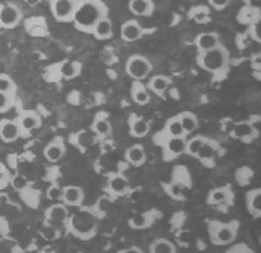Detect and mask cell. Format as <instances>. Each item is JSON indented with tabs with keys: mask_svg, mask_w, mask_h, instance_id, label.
I'll return each instance as SVG.
<instances>
[{
	"mask_svg": "<svg viewBox=\"0 0 261 253\" xmlns=\"http://www.w3.org/2000/svg\"><path fill=\"white\" fill-rule=\"evenodd\" d=\"M107 15H109V7L101 0H78V7L72 22L76 30L81 32L92 34L96 24Z\"/></svg>",
	"mask_w": 261,
	"mask_h": 253,
	"instance_id": "obj_1",
	"label": "cell"
},
{
	"mask_svg": "<svg viewBox=\"0 0 261 253\" xmlns=\"http://www.w3.org/2000/svg\"><path fill=\"white\" fill-rule=\"evenodd\" d=\"M197 66L216 78H221L225 75L226 70L229 67V52L225 46L220 43L210 50L197 52Z\"/></svg>",
	"mask_w": 261,
	"mask_h": 253,
	"instance_id": "obj_2",
	"label": "cell"
},
{
	"mask_svg": "<svg viewBox=\"0 0 261 253\" xmlns=\"http://www.w3.org/2000/svg\"><path fill=\"white\" fill-rule=\"evenodd\" d=\"M67 230L81 241H91L97 234V217L88 209H81L67 220Z\"/></svg>",
	"mask_w": 261,
	"mask_h": 253,
	"instance_id": "obj_3",
	"label": "cell"
},
{
	"mask_svg": "<svg viewBox=\"0 0 261 253\" xmlns=\"http://www.w3.org/2000/svg\"><path fill=\"white\" fill-rule=\"evenodd\" d=\"M239 223L232 221H208V235L211 242L218 246H225L235 241Z\"/></svg>",
	"mask_w": 261,
	"mask_h": 253,
	"instance_id": "obj_4",
	"label": "cell"
},
{
	"mask_svg": "<svg viewBox=\"0 0 261 253\" xmlns=\"http://www.w3.org/2000/svg\"><path fill=\"white\" fill-rule=\"evenodd\" d=\"M153 66L150 60L141 55H132L128 57L125 64L126 74L134 80V81H143L151 74Z\"/></svg>",
	"mask_w": 261,
	"mask_h": 253,
	"instance_id": "obj_5",
	"label": "cell"
},
{
	"mask_svg": "<svg viewBox=\"0 0 261 253\" xmlns=\"http://www.w3.org/2000/svg\"><path fill=\"white\" fill-rule=\"evenodd\" d=\"M22 21V10L11 2L0 3V28L14 30Z\"/></svg>",
	"mask_w": 261,
	"mask_h": 253,
	"instance_id": "obj_6",
	"label": "cell"
},
{
	"mask_svg": "<svg viewBox=\"0 0 261 253\" xmlns=\"http://www.w3.org/2000/svg\"><path fill=\"white\" fill-rule=\"evenodd\" d=\"M78 7V0H53L50 2L51 15L59 22H72Z\"/></svg>",
	"mask_w": 261,
	"mask_h": 253,
	"instance_id": "obj_7",
	"label": "cell"
},
{
	"mask_svg": "<svg viewBox=\"0 0 261 253\" xmlns=\"http://www.w3.org/2000/svg\"><path fill=\"white\" fill-rule=\"evenodd\" d=\"M14 120L20 128L21 138L30 137L32 132L42 125V117L35 110H22Z\"/></svg>",
	"mask_w": 261,
	"mask_h": 253,
	"instance_id": "obj_8",
	"label": "cell"
},
{
	"mask_svg": "<svg viewBox=\"0 0 261 253\" xmlns=\"http://www.w3.org/2000/svg\"><path fill=\"white\" fill-rule=\"evenodd\" d=\"M186 141L188 137H175V138H166L160 146L163 147V159L164 162H171L176 157L185 153Z\"/></svg>",
	"mask_w": 261,
	"mask_h": 253,
	"instance_id": "obj_9",
	"label": "cell"
},
{
	"mask_svg": "<svg viewBox=\"0 0 261 253\" xmlns=\"http://www.w3.org/2000/svg\"><path fill=\"white\" fill-rule=\"evenodd\" d=\"M68 217H70L68 206H65L64 203H56V205H51L50 208L46 209L45 225L55 228L60 227L67 223Z\"/></svg>",
	"mask_w": 261,
	"mask_h": 253,
	"instance_id": "obj_10",
	"label": "cell"
},
{
	"mask_svg": "<svg viewBox=\"0 0 261 253\" xmlns=\"http://www.w3.org/2000/svg\"><path fill=\"white\" fill-rule=\"evenodd\" d=\"M65 150H67V146H65V142L63 141V138L56 137L45 146L43 156L49 163H57L64 157Z\"/></svg>",
	"mask_w": 261,
	"mask_h": 253,
	"instance_id": "obj_11",
	"label": "cell"
},
{
	"mask_svg": "<svg viewBox=\"0 0 261 253\" xmlns=\"http://www.w3.org/2000/svg\"><path fill=\"white\" fill-rule=\"evenodd\" d=\"M145 28L136 20H128L121 26V39L124 42H136L145 35Z\"/></svg>",
	"mask_w": 261,
	"mask_h": 253,
	"instance_id": "obj_12",
	"label": "cell"
},
{
	"mask_svg": "<svg viewBox=\"0 0 261 253\" xmlns=\"http://www.w3.org/2000/svg\"><path fill=\"white\" fill-rule=\"evenodd\" d=\"M21 138V131L15 120L3 118L0 120V139L5 143H13Z\"/></svg>",
	"mask_w": 261,
	"mask_h": 253,
	"instance_id": "obj_13",
	"label": "cell"
},
{
	"mask_svg": "<svg viewBox=\"0 0 261 253\" xmlns=\"http://www.w3.org/2000/svg\"><path fill=\"white\" fill-rule=\"evenodd\" d=\"M84 191L82 188L76 185H67L61 189V200L65 206H72V208H80L84 203Z\"/></svg>",
	"mask_w": 261,
	"mask_h": 253,
	"instance_id": "obj_14",
	"label": "cell"
},
{
	"mask_svg": "<svg viewBox=\"0 0 261 253\" xmlns=\"http://www.w3.org/2000/svg\"><path fill=\"white\" fill-rule=\"evenodd\" d=\"M232 200H233V191H232V188L229 185L214 188L207 196V203L211 205V206L225 205V203H231Z\"/></svg>",
	"mask_w": 261,
	"mask_h": 253,
	"instance_id": "obj_15",
	"label": "cell"
},
{
	"mask_svg": "<svg viewBox=\"0 0 261 253\" xmlns=\"http://www.w3.org/2000/svg\"><path fill=\"white\" fill-rule=\"evenodd\" d=\"M231 135L235 139L241 141H251L257 135V127H254L253 122L242 121L233 124L231 130Z\"/></svg>",
	"mask_w": 261,
	"mask_h": 253,
	"instance_id": "obj_16",
	"label": "cell"
},
{
	"mask_svg": "<svg viewBox=\"0 0 261 253\" xmlns=\"http://www.w3.org/2000/svg\"><path fill=\"white\" fill-rule=\"evenodd\" d=\"M109 114L100 112L97 113L95 116V120L92 122V131H93V135L99 138H106L109 137L113 131L111 128V122L109 120Z\"/></svg>",
	"mask_w": 261,
	"mask_h": 253,
	"instance_id": "obj_17",
	"label": "cell"
},
{
	"mask_svg": "<svg viewBox=\"0 0 261 253\" xmlns=\"http://www.w3.org/2000/svg\"><path fill=\"white\" fill-rule=\"evenodd\" d=\"M221 43L220 35L217 32H201L196 36L195 45L197 47V52L210 50Z\"/></svg>",
	"mask_w": 261,
	"mask_h": 253,
	"instance_id": "obj_18",
	"label": "cell"
},
{
	"mask_svg": "<svg viewBox=\"0 0 261 253\" xmlns=\"http://www.w3.org/2000/svg\"><path fill=\"white\" fill-rule=\"evenodd\" d=\"M128 124H129V134L134 138L146 137L149 134V130H150L149 122L138 114H130L129 118H128Z\"/></svg>",
	"mask_w": 261,
	"mask_h": 253,
	"instance_id": "obj_19",
	"label": "cell"
},
{
	"mask_svg": "<svg viewBox=\"0 0 261 253\" xmlns=\"http://www.w3.org/2000/svg\"><path fill=\"white\" fill-rule=\"evenodd\" d=\"M125 160L134 167L143 166L146 162V150L143 145L136 143V145H132L130 147H128L125 152Z\"/></svg>",
	"mask_w": 261,
	"mask_h": 253,
	"instance_id": "obj_20",
	"label": "cell"
},
{
	"mask_svg": "<svg viewBox=\"0 0 261 253\" xmlns=\"http://www.w3.org/2000/svg\"><path fill=\"white\" fill-rule=\"evenodd\" d=\"M130 97L136 105L145 106L150 102V92L143 82L135 81L132 82V86H130Z\"/></svg>",
	"mask_w": 261,
	"mask_h": 253,
	"instance_id": "obj_21",
	"label": "cell"
},
{
	"mask_svg": "<svg viewBox=\"0 0 261 253\" xmlns=\"http://www.w3.org/2000/svg\"><path fill=\"white\" fill-rule=\"evenodd\" d=\"M128 7L132 14L139 15V17H149L154 13L153 0H129Z\"/></svg>",
	"mask_w": 261,
	"mask_h": 253,
	"instance_id": "obj_22",
	"label": "cell"
},
{
	"mask_svg": "<svg viewBox=\"0 0 261 253\" xmlns=\"http://www.w3.org/2000/svg\"><path fill=\"white\" fill-rule=\"evenodd\" d=\"M246 208L253 217L260 218L261 216V189L254 188L246 193Z\"/></svg>",
	"mask_w": 261,
	"mask_h": 253,
	"instance_id": "obj_23",
	"label": "cell"
},
{
	"mask_svg": "<svg viewBox=\"0 0 261 253\" xmlns=\"http://www.w3.org/2000/svg\"><path fill=\"white\" fill-rule=\"evenodd\" d=\"M128 189H129V183H128L125 175H122V174L111 175L110 180H109V191L113 195L122 196V195H125L128 192Z\"/></svg>",
	"mask_w": 261,
	"mask_h": 253,
	"instance_id": "obj_24",
	"label": "cell"
},
{
	"mask_svg": "<svg viewBox=\"0 0 261 253\" xmlns=\"http://www.w3.org/2000/svg\"><path fill=\"white\" fill-rule=\"evenodd\" d=\"M171 85V78L167 75H154L151 77L149 82H147V89L149 92H153L156 93L159 96L164 95L167 92V89L170 88Z\"/></svg>",
	"mask_w": 261,
	"mask_h": 253,
	"instance_id": "obj_25",
	"label": "cell"
},
{
	"mask_svg": "<svg viewBox=\"0 0 261 253\" xmlns=\"http://www.w3.org/2000/svg\"><path fill=\"white\" fill-rule=\"evenodd\" d=\"M92 35L95 36L96 39H99V41L110 39L111 36H113V22H111L109 15L105 17V18H101V20L96 24L93 31H92Z\"/></svg>",
	"mask_w": 261,
	"mask_h": 253,
	"instance_id": "obj_26",
	"label": "cell"
},
{
	"mask_svg": "<svg viewBox=\"0 0 261 253\" xmlns=\"http://www.w3.org/2000/svg\"><path fill=\"white\" fill-rule=\"evenodd\" d=\"M153 223H154V216L150 212L139 213L128 220V225L132 230H146V228L151 227Z\"/></svg>",
	"mask_w": 261,
	"mask_h": 253,
	"instance_id": "obj_27",
	"label": "cell"
},
{
	"mask_svg": "<svg viewBox=\"0 0 261 253\" xmlns=\"http://www.w3.org/2000/svg\"><path fill=\"white\" fill-rule=\"evenodd\" d=\"M57 67L59 74L64 80H74L81 74V63L78 61H63Z\"/></svg>",
	"mask_w": 261,
	"mask_h": 253,
	"instance_id": "obj_28",
	"label": "cell"
},
{
	"mask_svg": "<svg viewBox=\"0 0 261 253\" xmlns=\"http://www.w3.org/2000/svg\"><path fill=\"white\" fill-rule=\"evenodd\" d=\"M217 150H218V147H217L216 143H214L213 141L206 139L204 143L201 145L200 149H199V152L196 153L195 157H197V160H199V162L207 164V163L211 162V160L216 157Z\"/></svg>",
	"mask_w": 261,
	"mask_h": 253,
	"instance_id": "obj_29",
	"label": "cell"
},
{
	"mask_svg": "<svg viewBox=\"0 0 261 253\" xmlns=\"http://www.w3.org/2000/svg\"><path fill=\"white\" fill-rule=\"evenodd\" d=\"M178 118L181 121V125L184 128L186 135H191L192 132H195L199 127V118L196 117L192 112H182L178 114Z\"/></svg>",
	"mask_w": 261,
	"mask_h": 253,
	"instance_id": "obj_30",
	"label": "cell"
},
{
	"mask_svg": "<svg viewBox=\"0 0 261 253\" xmlns=\"http://www.w3.org/2000/svg\"><path fill=\"white\" fill-rule=\"evenodd\" d=\"M163 134L166 135V137H188L185 134V131H184V128H182L181 125V121H179V118H178V116L172 117V118H170L168 121L166 122V128L163 130Z\"/></svg>",
	"mask_w": 261,
	"mask_h": 253,
	"instance_id": "obj_31",
	"label": "cell"
},
{
	"mask_svg": "<svg viewBox=\"0 0 261 253\" xmlns=\"http://www.w3.org/2000/svg\"><path fill=\"white\" fill-rule=\"evenodd\" d=\"M150 253H176V248L174 243L166 238H157L149 246Z\"/></svg>",
	"mask_w": 261,
	"mask_h": 253,
	"instance_id": "obj_32",
	"label": "cell"
},
{
	"mask_svg": "<svg viewBox=\"0 0 261 253\" xmlns=\"http://www.w3.org/2000/svg\"><path fill=\"white\" fill-rule=\"evenodd\" d=\"M189 18L192 21H195L196 24H206V22L211 20L210 9L207 6H197V7L191 10Z\"/></svg>",
	"mask_w": 261,
	"mask_h": 253,
	"instance_id": "obj_33",
	"label": "cell"
},
{
	"mask_svg": "<svg viewBox=\"0 0 261 253\" xmlns=\"http://www.w3.org/2000/svg\"><path fill=\"white\" fill-rule=\"evenodd\" d=\"M71 138H72L71 142H72L76 147H80L81 150L89 147L92 143L95 142V135H92L91 132L88 131H81L78 132V134H75V135H72Z\"/></svg>",
	"mask_w": 261,
	"mask_h": 253,
	"instance_id": "obj_34",
	"label": "cell"
},
{
	"mask_svg": "<svg viewBox=\"0 0 261 253\" xmlns=\"http://www.w3.org/2000/svg\"><path fill=\"white\" fill-rule=\"evenodd\" d=\"M239 21L243 22V24H249V26H253V24H257L258 20H260V11L258 9H251V7H245L243 10L239 11Z\"/></svg>",
	"mask_w": 261,
	"mask_h": 253,
	"instance_id": "obj_35",
	"label": "cell"
},
{
	"mask_svg": "<svg viewBox=\"0 0 261 253\" xmlns=\"http://www.w3.org/2000/svg\"><path fill=\"white\" fill-rule=\"evenodd\" d=\"M0 92L3 93H10L17 95V84L14 80L7 74H0Z\"/></svg>",
	"mask_w": 261,
	"mask_h": 253,
	"instance_id": "obj_36",
	"label": "cell"
},
{
	"mask_svg": "<svg viewBox=\"0 0 261 253\" xmlns=\"http://www.w3.org/2000/svg\"><path fill=\"white\" fill-rule=\"evenodd\" d=\"M207 138L201 137V135H197V137H193L191 139L186 141V147H185V153L189 155V156H196V153L199 152V149L201 147V145L204 143Z\"/></svg>",
	"mask_w": 261,
	"mask_h": 253,
	"instance_id": "obj_37",
	"label": "cell"
},
{
	"mask_svg": "<svg viewBox=\"0 0 261 253\" xmlns=\"http://www.w3.org/2000/svg\"><path fill=\"white\" fill-rule=\"evenodd\" d=\"M163 187L166 189L167 195L170 197H172V199H175V200H184V199H185V195L182 192L181 184L172 181V183L170 184H164Z\"/></svg>",
	"mask_w": 261,
	"mask_h": 253,
	"instance_id": "obj_38",
	"label": "cell"
},
{
	"mask_svg": "<svg viewBox=\"0 0 261 253\" xmlns=\"http://www.w3.org/2000/svg\"><path fill=\"white\" fill-rule=\"evenodd\" d=\"M14 103H15V95H10V93H3V92H0V114L11 110L13 106H14Z\"/></svg>",
	"mask_w": 261,
	"mask_h": 253,
	"instance_id": "obj_39",
	"label": "cell"
},
{
	"mask_svg": "<svg viewBox=\"0 0 261 253\" xmlns=\"http://www.w3.org/2000/svg\"><path fill=\"white\" fill-rule=\"evenodd\" d=\"M10 171H9V168L6 167L3 163L0 162V189H5L7 185H10Z\"/></svg>",
	"mask_w": 261,
	"mask_h": 253,
	"instance_id": "obj_40",
	"label": "cell"
},
{
	"mask_svg": "<svg viewBox=\"0 0 261 253\" xmlns=\"http://www.w3.org/2000/svg\"><path fill=\"white\" fill-rule=\"evenodd\" d=\"M10 185L14 188V189H17V191H22V189H25L28 183H27V178L24 177V175L17 174V175H14V177H11Z\"/></svg>",
	"mask_w": 261,
	"mask_h": 253,
	"instance_id": "obj_41",
	"label": "cell"
},
{
	"mask_svg": "<svg viewBox=\"0 0 261 253\" xmlns=\"http://www.w3.org/2000/svg\"><path fill=\"white\" fill-rule=\"evenodd\" d=\"M46 196L50 200H61V188L59 185H51L47 188Z\"/></svg>",
	"mask_w": 261,
	"mask_h": 253,
	"instance_id": "obj_42",
	"label": "cell"
},
{
	"mask_svg": "<svg viewBox=\"0 0 261 253\" xmlns=\"http://www.w3.org/2000/svg\"><path fill=\"white\" fill-rule=\"evenodd\" d=\"M225 253H254L251 250L246 243H238V245H233L232 248H229Z\"/></svg>",
	"mask_w": 261,
	"mask_h": 253,
	"instance_id": "obj_43",
	"label": "cell"
},
{
	"mask_svg": "<svg viewBox=\"0 0 261 253\" xmlns=\"http://www.w3.org/2000/svg\"><path fill=\"white\" fill-rule=\"evenodd\" d=\"M229 2H231V0H208V5H210L214 10L221 11L228 7Z\"/></svg>",
	"mask_w": 261,
	"mask_h": 253,
	"instance_id": "obj_44",
	"label": "cell"
},
{
	"mask_svg": "<svg viewBox=\"0 0 261 253\" xmlns=\"http://www.w3.org/2000/svg\"><path fill=\"white\" fill-rule=\"evenodd\" d=\"M117 253H145L143 252V249L138 248V246H129V248L125 249H121Z\"/></svg>",
	"mask_w": 261,
	"mask_h": 253,
	"instance_id": "obj_45",
	"label": "cell"
},
{
	"mask_svg": "<svg viewBox=\"0 0 261 253\" xmlns=\"http://www.w3.org/2000/svg\"><path fill=\"white\" fill-rule=\"evenodd\" d=\"M27 5L30 6V7H35V6H38L42 2V0H24Z\"/></svg>",
	"mask_w": 261,
	"mask_h": 253,
	"instance_id": "obj_46",
	"label": "cell"
},
{
	"mask_svg": "<svg viewBox=\"0 0 261 253\" xmlns=\"http://www.w3.org/2000/svg\"><path fill=\"white\" fill-rule=\"evenodd\" d=\"M46 2H49V3H50V2H53V0H46Z\"/></svg>",
	"mask_w": 261,
	"mask_h": 253,
	"instance_id": "obj_47",
	"label": "cell"
}]
</instances>
